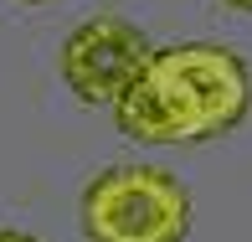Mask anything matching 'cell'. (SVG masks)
Segmentation results:
<instances>
[{
  "label": "cell",
  "mask_w": 252,
  "mask_h": 242,
  "mask_svg": "<svg viewBox=\"0 0 252 242\" xmlns=\"http://www.w3.org/2000/svg\"><path fill=\"white\" fill-rule=\"evenodd\" d=\"M26 5H47V0H26Z\"/></svg>",
  "instance_id": "obj_6"
},
{
  "label": "cell",
  "mask_w": 252,
  "mask_h": 242,
  "mask_svg": "<svg viewBox=\"0 0 252 242\" xmlns=\"http://www.w3.org/2000/svg\"><path fill=\"white\" fill-rule=\"evenodd\" d=\"M0 242H36V237H26V232H10V227H0Z\"/></svg>",
  "instance_id": "obj_4"
},
{
  "label": "cell",
  "mask_w": 252,
  "mask_h": 242,
  "mask_svg": "<svg viewBox=\"0 0 252 242\" xmlns=\"http://www.w3.org/2000/svg\"><path fill=\"white\" fill-rule=\"evenodd\" d=\"M155 62L180 83L190 113H196L201 139L242 124L252 83H247V67L237 52H226V47H165V52H155Z\"/></svg>",
  "instance_id": "obj_3"
},
{
  "label": "cell",
  "mask_w": 252,
  "mask_h": 242,
  "mask_svg": "<svg viewBox=\"0 0 252 242\" xmlns=\"http://www.w3.org/2000/svg\"><path fill=\"white\" fill-rule=\"evenodd\" d=\"M232 5H237V10H252V0H232Z\"/></svg>",
  "instance_id": "obj_5"
},
{
  "label": "cell",
  "mask_w": 252,
  "mask_h": 242,
  "mask_svg": "<svg viewBox=\"0 0 252 242\" xmlns=\"http://www.w3.org/2000/svg\"><path fill=\"white\" fill-rule=\"evenodd\" d=\"M83 232L88 242H186L190 196L155 165L103 170L83 196Z\"/></svg>",
  "instance_id": "obj_1"
},
{
  "label": "cell",
  "mask_w": 252,
  "mask_h": 242,
  "mask_svg": "<svg viewBox=\"0 0 252 242\" xmlns=\"http://www.w3.org/2000/svg\"><path fill=\"white\" fill-rule=\"evenodd\" d=\"M150 41L124 16H93L62 41V77L83 103H113L150 62Z\"/></svg>",
  "instance_id": "obj_2"
}]
</instances>
